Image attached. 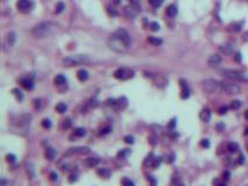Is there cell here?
<instances>
[{
	"mask_svg": "<svg viewBox=\"0 0 248 186\" xmlns=\"http://www.w3.org/2000/svg\"><path fill=\"white\" fill-rule=\"evenodd\" d=\"M90 57L88 55H71L63 59V63L66 66H76V65H83L90 63Z\"/></svg>",
	"mask_w": 248,
	"mask_h": 186,
	"instance_id": "obj_3",
	"label": "cell"
},
{
	"mask_svg": "<svg viewBox=\"0 0 248 186\" xmlns=\"http://www.w3.org/2000/svg\"><path fill=\"white\" fill-rule=\"evenodd\" d=\"M150 29H151L153 32H157V30L160 29V25H158L157 22H151V23H150Z\"/></svg>",
	"mask_w": 248,
	"mask_h": 186,
	"instance_id": "obj_37",
	"label": "cell"
},
{
	"mask_svg": "<svg viewBox=\"0 0 248 186\" xmlns=\"http://www.w3.org/2000/svg\"><path fill=\"white\" fill-rule=\"evenodd\" d=\"M6 158H7V162H10V163H14L15 162V156L14 155H7L6 156Z\"/></svg>",
	"mask_w": 248,
	"mask_h": 186,
	"instance_id": "obj_43",
	"label": "cell"
},
{
	"mask_svg": "<svg viewBox=\"0 0 248 186\" xmlns=\"http://www.w3.org/2000/svg\"><path fill=\"white\" fill-rule=\"evenodd\" d=\"M44 155H46V158H47V159L53 161V159L55 158V156H56V150H55L54 148H47Z\"/></svg>",
	"mask_w": 248,
	"mask_h": 186,
	"instance_id": "obj_20",
	"label": "cell"
},
{
	"mask_svg": "<svg viewBox=\"0 0 248 186\" xmlns=\"http://www.w3.org/2000/svg\"><path fill=\"white\" fill-rule=\"evenodd\" d=\"M178 186H184V185H178Z\"/></svg>",
	"mask_w": 248,
	"mask_h": 186,
	"instance_id": "obj_58",
	"label": "cell"
},
{
	"mask_svg": "<svg viewBox=\"0 0 248 186\" xmlns=\"http://www.w3.org/2000/svg\"><path fill=\"white\" fill-rule=\"evenodd\" d=\"M90 152V149L88 147H75L70 148L66 151V155H86Z\"/></svg>",
	"mask_w": 248,
	"mask_h": 186,
	"instance_id": "obj_9",
	"label": "cell"
},
{
	"mask_svg": "<svg viewBox=\"0 0 248 186\" xmlns=\"http://www.w3.org/2000/svg\"><path fill=\"white\" fill-rule=\"evenodd\" d=\"M245 119H246V120H248V110L245 112Z\"/></svg>",
	"mask_w": 248,
	"mask_h": 186,
	"instance_id": "obj_52",
	"label": "cell"
},
{
	"mask_svg": "<svg viewBox=\"0 0 248 186\" xmlns=\"http://www.w3.org/2000/svg\"><path fill=\"white\" fill-rule=\"evenodd\" d=\"M160 164H161V158H160V157H156V158H154V161H153V163H151V167H153V169H157V167L160 166Z\"/></svg>",
	"mask_w": 248,
	"mask_h": 186,
	"instance_id": "obj_32",
	"label": "cell"
},
{
	"mask_svg": "<svg viewBox=\"0 0 248 186\" xmlns=\"http://www.w3.org/2000/svg\"><path fill=\"white\" fill-rule=\"evenodd\" d=\"M133 76H134L133 71L124 69V68H120V69H118V70L114 71V77L117 79H127V78H132Z\"/></svg>",
	"mask_w": 248,
	"mask_h": 186,
	"instance_id": "obj_7",
	"label": "cell"
},
{
	"mask_svg": "<svg viewBox=\"0 0 248 186\" xmlns=\"http://www.w3.org/2000/svg\"><path fill=\"white\" fill-rule=\"evenodd\" d=\"M200 145H202L203 148H205V149H207V148L210 147V141H209L207 138H203V140L200 141Z\"/></svg>",
	"mask_w": 248,
	"mask_h": 186,
	"instance_id": "obj_35",
	"label": "cell"
},
{
	"mask_svg": "<svg viewBox=\"0 0 248 186\" xmlns=\"http://www.w3.org/2000/svg\"><path fill=\"white\" fill-rule=\"evenodd\" d=\"M227 111H228V107H227V106H222V107H220V108H219L218 113H219L220 115H224V114H226V113H227Z\"/></svg>",
	"mask_w": 248,
	"mask_h": 186,
	"instance_id": "obj_40",
	"label": "cell"
},
{
	"mask_svg": "<svg viewBox=\"0 0 248 186\" xmlns=\"http://www.w3.org/2000/svg\"><path fill=\"white\" fill-rule=\"evenodd\" d=\"M148 180L151 183V186H156V180L153 178V176H148Z\"/></svg>",
	"mask_w": 248,
	"mask_h": 186,
	"instance_id": "obj_47",
	"label": "cell"
},
{
	"mask_svg": "<svg viewBox=\"0 0 248 186\" xmlns=\"http://www.w3.org/2000/svg\"><path fill=\"white\" fill-rule=\"evenodd\" d=\"M148 42L150 43V44H153V45H160V44H162V40L161 39H158V37H155V36H149L148 37Z\"/></svg>",
	"mask_w": 248,
	"mask_h": 186,
	"instance_id": "obj_23",
	"label": "cell"
},
{
	"mask_svg": "<svg viewBox=\"0 0 248 186\" xmlns=\"http://www.w3.org/2000/svg\"><path fill=\"white\" fill-rule=\"evenodd\" d=\"M203 88L207 93H220V92H222L221 81H217L216 79H205V80H203Z\"/></svg>",
	"mask_w": 248,
	"mask_h": 186,
	"instance_id": "obj_4",
	"label": "cell"
},
{
	"mask_svg": "<svg viewBox=\"0 0 248 186\" xmlns=\"http://www.w3.org/2000/svg\"><path fill=\"white\" fill-rule=\"evenodd\" d=\"M17 8L21 12V13H27L30 11L32 8V4L29 0H19L17 3Z\"/></svg>",
	"mask_w": 248,
	"mask_h": 186,
	"instance_id": "obj_10",
	"label": "cell"
},
{
	"mask_svg": "<svg viewBox=\"0 0 248 186\" xmlns=\"http://www.w3.org/2000/svg\"><path fill=\"white\" fill-rule=\"evenodd\" d=\"M221 74L228 79H233V80H248V78L240 71L236 70H229V69H224L221 70Z\"/></svg>",
	"mask_w": 248,
	"mask_h": 186,
	"instance_id": "obj_5",
	"label": "cell"
},
{
	"mask_svg": "<svg viewBox=\"0 0 248 186\" xmlns=\"http://www.w3.org/2000/svg\"><path fill=\"white\" fill-rule=\"evenodd\" d=\"M63 127H64L65 129H68V128H70V127H71V121H70V119L64 120V122H63Z\"/></svg>",
	"mask_w": 248,
	"mask_h": 186,
	"instance_id": "obj_42",
	"label": "cell"
},
{
	"mask_svg": "<svg viewBox=\"0 0 248 186\" xmlns=\"http://www.w3.org/2000/svg\"><path fill=\"white\" fill-rule=\"evenodd\" d=\"M153 79H154V83H155V85H156V86H160V87H163V86H165V84L168 83L167 78H165V77H163L162 74H155V76L153 77Z\"/></svg>",
	"mask_w": 248,
	"mask_h": 186,
	"instance_id": "obj_13",
	"label": "cell"
},
{
	"mask_svg": "<svg viewBox=\"0 0 248 186\" xmlns=\"http://www.w3.org/2000/svg\"><path fill=\"white\" fill-rule=\"evenodd\" d=\"M15 40H17V35L15 33H8L5 37V41H4V50L7 51L8 49H11L14 43H15Z\"/></svg>",
	"mask_w": 248,
	"mask_h": 186,
	"instance_id": "obj_8",
	"label": "cell"
},
{
	"mask_svg": "<svg viewBox=\"0 0 248 186\" xmlns=\"http://www.w3.org/2000/svg\"><path fill=\"white\" fill-rule=\"evenodd\" d=\"M242 26H243V21H240V22H233V23L228 25L227 29H228V32L238 33V32H240V30H241Z\"/></svg>",
	"mask_w": 248,
	"mask_h": 186,
	"instance_id": "obj_14",
	"label": "cell"
},
{
	"mask_svg": "<svg viewBox=\"0 0 248 186\" xmlns=\"http://www.w3.org/2000/svg\"><path fill=\"white\" fill-rule=\"evenodd\" d=\"M54 83H55V85H64L65 83H66V78L63 76V74H58V76H56L55 77V79H54Z\"/></svg>",
	"mask_w": 248,
	"mask_h": 186,
	"instance_id": "obj_21",
	"label": "cell"
},
{
	"mask_svg": "<svg viewBox=\"0 0 248 186\" xmlns=\"http://www.w3.org/2000/svg\"><path fill=\"white\" fill-rule=\"evenodd\" d=\"M66 108H68V106L64 104V103H58L56 106H55V110H56V112H58V113H64L65 111H66Z\"/></svg>",
	"mask_w": 248,
	"mask_h": 186,
	"instance_id": "obj_25",
	"label": "cell"
},
{
	"mask_svg": "<svg viewBox=\"0 0 248 186\" xmlns=\"http://www.w3.org/2000/svg\"><path fill=\"white\" fill-rule=\"evenodd\" d=\"M222 178H224L225 180H228V179H229V172H228V171H225L224 174H222Z\"/></svg>",
	"mask_w": 248,
	"mask_h": 186,
	"instance_id": "obj_48",
	"label": "cell"
},
{
	"mask_svg": "<svg viewBox=\"0 0 248 186\" xmlns=\"http://www.w3.org/2000/svg\"><path fill=\"white\" fill-rule=\"evenodd\" d=\"M122 186H134V183L128 178H124L122 179Z\"/></svg>",
	"mask_w": 248,
	"mask_h": 186,
	"instance_id": "obj_33",
	"label": "cell"
},
{
	"mask_svg": "<svg viewBox=\"0 0 248 186\" xmlns=\"http://www.w3.org/2000/svg\"><path fill=\"white\" fill-rule=\"evenodd\" d=\"M221 87H222V92L227 93V94H239L240 93V87L233 83L221 81Z\"/></svg>",
	"mask_w": 248,
	"mask_h": 186,
	"instance_id": "obj_6",
	"label": "cell"
},
{
	"mask_svg": "<svg viewBox=\"0 0 248 186\" xmlns=\"http://www.w3.org/2000/svg\"><path fill=\"white\" fill-rule=\"evenodd\" d=\"M227 149H228L229 152H236L239 150V144L235 143V142H229L227 144Z\"/></svg>",
	"mask_w": 248,
	"mask_h": 186,
	"instance_id": "obj_26",
	"label": "cell"
},
{
	"mask_svg": "<svg viewBox=\"0 0 248 186\" xmlns=\"http://www.w3.org/2000/svg\"><path fill=\"white\" fill-rule=\"evenodd\" d=\"M12 93L17 97V99L19 100V101H21L22 99H23V94H22V92L20 91V90H18V88H13L12 90Z\"/></svg>",
	"mask_w": 248,
	"mask_h": 186,
	"instance_id": "obj_28",
	"label": "cell"
},
{
	"mask_svg": "<svg viewBox=\"0 0 248 186\" xmlns=\"http://www.w3.org/2000/svg\"><path fill=\"white\" fill-rule=\"evenodd\" d=\"M242 40H243L245 42H248V32H246V33L242 35Z\"/></svg>",
	"mask_w": 248,
	"mask_h": 186,
	"instance_id": "obj_50",
	"label": "cell"
},
{
	"mask_svg": "<svg viewBox=\"0 0 248 186\" xmlns=\"http://www.w3.org/2000/svg\"><path fill=\"white\" fill-rule=\"evenodd\" d=\"M5 184H6V180H5V179H3V180H1V185H3V186H5Z\"/></svg>",
	"mask_w": 248,
	"mask_h": 186,
	"instance_id": "obj_54",
	"label": "cell"
},
{
	"mask_svg": "<svg viewBox=\"0 0 248 186\" xmlns=\"http://www.w3.org/2000/svg\"><path fill=\"white\" fill-rule=\"evenodd\" d=\"M77 78H78V80H80V81H85V80H88V78H89V72H88L86 70H84V69H82V70H79V71L77 72Z\"/></svg>",
	"mask_w": 248,
	"mask_h": 186,
	"instance_id": "obj_18",
	"label": "cell"
},
{
	"mask_svg": "<svg viewBox=\"0 0 248 186\" xmlns=\"http://www.w3.org/2000/svg\"><path fill=\"white\" fill-rule=\"evenodd\" d=\"M73 135L77 137H84L86 135V130L84 128H76L73 130Z\"/></svg>",
	"mask_w": 248,
	"mask_h": 186,
	"instance_id": "obj_22",
	"label": "cell"
},
{
	"mask_svg": "<svg viewBox=\"0 0 248 186\" xmlns=\"http://www.w3.org/2000/svg\"><path fill=\"white\" fill-rule=\"evenodd\" d=\"M175 125H176V120H175V119H173V120H171V122L169 123V127H170V128H173V127H175Z\"/></svg>",
	"mask_w": 248,
	"mask_h": 186,
	"instance_id": "obj_51",
	"label": "cell"
},
{
	"mask_svg": "<svg viewBox=\"0 0 248 186\" xmlns=\"http://www.w3.org/2000/svg\"><path fill=\"white\" fill-rule=\"evenodd\" d=\"M220 63H221V57L219 55H211L209 61H207V64L211 68H217Z\"/></svg>",
	"mask_w": 248,
	"mask_h": 186,
	"instance_id": "obj_12",
	"label": "cell"
},
{
	"mask_svg": "<svg viewBox=\"0 0 248 186\" xmlns=\"http://www.w3.org/2000/svg\"><path fill=\"white\" fill-rule=\"evenodd\" d=\"M217 186H226V184H224V183H221V184H218Z\"/></svg>",
	"mask_w": 248,
	"mask_h": 186,
	"instance_id": "obj_56",
	"label": "cell"
},
{
	"mask_svg": "<svg viewBox=\"0 0 248 186\" xmlns=\"http://www.w3.org/2000/svg\"><path fill=\"white\" fill-rule=\"evenodd\" d=\"M21 85L23 86V88H26V90H28V91H30V90L34 88V83H33V80L29 79V78L21 79Z\"/></svg>",
	"mask_w": 248,
	"mask_h": 186,
	"instance_id": "obj_17",
	"label": "cell"
},
{
	"mask_svg": "<svg viewBox=\"0 0 248 186\" xmlns=\"http://www.w3.org/2000/svg\"><path fill=\"white\" fill-rule=\"evenodd\" d=\"M97 173L100 176V177H104V178H108L110 176H111V172L107 170V169H99L98 171H97Z\"/></svg>",
	"mask_w": 248,
	"mask_h": 186,
	"instance_id": "obj_27",
	"label": "cell"
},
{
	"mask_svg": "<svg viewBox=\"0 0 248 186\" xmlns=\"http://www.w3.org/2000/svg\"><path fill=\"white\" fill-rule=\"evenodd\" d=\"M176 14H177V6L174 4L169 5L167 7V15L170 18H174V17H176Z\"/></svg>",
	"mask_w": 248,
	"mask_h": 186,
	"instance_id": "obj_19",
	"label": "cell"
},
{
	"mask_svg": "<svg viewBox=\"0 0 248 186\" xmlns=\"http://www.w3.org/2000/svg\"><path fill=\"white\" fill-rule=\"evenodd\" d=\"M245 135H248V127H247L246 130H245Z\"/></svg>",
	"mask_w": 248,
	"mask_h": 186,
	"instance_id": "obj_55",
	"label": "cell"
},
{
	"mask_svg": "<svg viewBox=\"0 0 248 186\" xmlns=\"http://www.w3.org/2000/svg\"><path fill=\"white\" fill-rule=\"evenodd\" d=\"M59 30V26L54 23V22H41L37 23L36 26L33 27L32 29V35L35 39H46L55 35Z\"/></svg>",
	"mask_w": 248,
	"mask_h": 186,
	"instance_id": "obj_2",
	"label": "cell"
},
{
	"mask_svg": "<svg viewBox=\"0 0 248 186\" xmlns=\"http://www.w3.org/2000/svg\"><path fill=\"white\" fill-rule=\"evenodd\" d=\"M49 179H50L51 181H56V180L58 179L57 173H56V172H50V173H49Z\"/></svg>",
	"mask_w": 248,
	"mask_h": 186,
	"instance_id": "obj_39",
	"label": "cell"
},
{
	"mask_svg": "<svg viewBox=\"0 0 248 186\" xmlns=\"http://www.w3.org/2000/svg\"><path fill=\"white\" fill-rule=\"evenodd\" d=\"M125 142H126V143H128V144H133V143H134V138H133V136H131V135L125 136Z\"/></svg>",
	"mask_w": 248,
	"mask_h": 186,
	"instance_id": "obj_41",
	"label": "cell"
},
{
	"mask_svg": "<svg viewBox=\"0 0 248 186\" xmlns=\"http://www.w3.org/2000/svg\"><path fill=\"white\" fill-rule=\"evenodd\" d=\"M180 83H181V86H182L181 98H182V99H188V98L190 97V90H189V86H188L187 81H185V80H183V79H181V80H180Z\"/></svg>",
	"mask_w": 248,
	"mask_h": 186,
	"instance_id": "obj_11",
	"label": "cell"
},
{
	"mask_svg": "<svg viewBox=\"0 0 248 186\" xmlns=\"http://www.w3.org/2000/svg\"><path fill=\"white\" fill-rule=\"evenodd\" d=\"M235 61H236V62H240V61H241V54H240V52H236V54H235Z\"/></svg>",
	"mask_w": 248,
	"mask_h": 186,
	"instance_id": "obj_49",
	"label": "cell"
},
{
	"mask_svg": "<svg viewBox=\"0 0 248 186\" xmlns=\"http://www.w3.org/2000/svg\"><path fill=\"white\" fill-rule=\"evenodd\" d=\"M232 110H239L240 107H241V101H239V100H233L232 103H231V106H229Z\"/></svg>",
	"mask_w": 248,
	"mask_h": 186,
	"instance_id": "obj_30",
	"label": "cell"
},
{
	"mask_svg": "<svg viewBox=\"0 0 248 186\" xmlns=\"http://www.w3.org/2000/svg\"><path fill=\"white\" fill-rule=\"evenodd\" d=\"M163 1H164V0H149V4L153 7H160L163 4Z\"/></svg>",
	"mask_w": 248,
	"mask_h": 186,
	"instance_id": "obj_29",
	"label": "cell"
},
{
	"mask_svg": "<svg viewBox=\"0 0 248 186\" xmlns=\"http://www.w3.org/2000/svg\"><path fill=\"white\" fill-rule=\"evenodd\" d=\"M42 127L46 128V129L51 128V122H50V120H49V119H43V120H42Z\"/></svg>",
	"mask_w": 248,
	"mask_h": 186,
	"instance_id": "obj_31",
	"label": "cell"
},
{
	"mask_svg": "<svg viewBox=\"0 0 248 186\" xmlns=\"http://www.w3.org/2000/svg\"><path fill=\"white\" fill-rule=\"evenodd\" d=\"M199 118L203 122H209L211 119V111L209 108H203L200 114H199Z\"/></svg>",
	"mask_w": 248,
	"mask_h": 186,
	"instance_id": "obj_15",
	"label": "cell"
},
{
	"mask_svg": "<svg viewBox=\"0 0 248 186\" xmlns=\"http://www.w3.org/2000/svg\"><path fill=\"white\" fill-rule=\"evenodd\" d=\"M64 7H65V6H64V4H63V3H58V4L56 5V11H55V12H56L57 14H59V13L64 10Z\"/></svg>",
	"mask_w": 248,
	"mask_h": 186,
	"instance_id": "obj_34",
	"label": "cell"
},
{
	"mask_svg": "<svg viewBox=\"0 0 248 186\" xmlns=\"http://www.w3.org/2000/svg\"><path fill=\"white\" fill-rule=\"evenodd\" d=\"M77 178H78V176H77V173H72V174H70V178H69V181H70V183H73V181H76V180H77Z\"/></svg>",
	"mask_w": 248,
	"mask_h": 186,
	"instance_id": "obj_44",
	"label": "cell"
},
{
	"mask_svg": "<svg viewBox=\"0 0 248 186\" xmlns=\"http://www.w3.org/2000/svg\"><path fill=\"white\" fill-rule=\"evenodd\" d=\"M111 130H112V128H111L110 126H107V127H104V128L102 129V132H100V134H102V135H106V134H108V133H111Z\"/></svg>",
	"mask_w": 248,
	"mask_h": 186,
	"instance_id": "obj_38",
	"label": "cell"
},
{
	"mask_svg": "<svg viewBox=\"0 0 248 186\" xmlns=\"http://www.w3.org/2000/svg\"><path fill=\"white\" fill-rule=\"evenodd\" d=\"M34 106H35V108H40V106H41V100H40V99H35V100H34Z\"/></svg>",
	"mask_w": 248,
	"mask_h": 186,
	"instance_id": "obj_46",
	"label": "cell"
},
{
	"mask_svg": "<svg viewBox=\"0 0 248 186\" xmlns=\"http://www.w3.org/2000/svg\"><path fill=\"white\" fill-rule=\"evenodd\" d=\"M132 43V37L127 30L120 28L115 30L108 39V47L115 52H125Z\"/></svg>",
	"mask_w": 248,
	"mask_h": 186,
	"instance_id": "obj_1",
	"label": "cell"
},
{
	"mask_svg": "<svg viewBox=\"0 0 248 186\" xmlns=\"http://www.w3.org/2000/svg\"><path fill=\"white\" fill-rule=\"evenodd\" d=\"M140 1H141V0H129L131 5L134 6V7H136L137 10H140Z\"/></svg>",
	"mask_w": 248,
	"mask_h": 186,
	"instance_id": "obj_36",
	"label": "cell"
},
{
	"mask_svg": "<svg viewBox=\"0 0 248 186\" xmlns=\"http://www.w3.org/2000/svg\"><path fill=\"white\" fill-rule=\"evenodd\" d=\"M99 162H100V161H99V158L93 156V157H89V158H86L84 163H85V165H86V166H89V167H95V166H97V165L99 164Z\"/></svg>",
	"mask_w": 248,
	"mask_h": 186,
	"instance_id": "obj_16",
	"label": "cell"
},
{
	"mask_svg": "<svg viewBox=\"0 0 248 186\" xmlns=\"http://www.w3.org/2000/svg\"><path fill=\"white\" fill-rule=\"evenodd\" d=\"M247 151H248V144H247Z\"/></svg>",
	"mask_w": 248,
	"mask_h": 186,
	"instance_id": "obj_57",
	"label": "cell"
},
{
	"mask_svg": "<svg viewBox=\"0 0 248 186\" xmlns=\"http://www.w3.org/2000/svg\"><path fill=\"white\" fill-rule=\"evenodd\" d=\"M120 3H121V0H114V4H117V5L120 4Z\"/></svg>",
	"mask_w": 248,
	"mask_h": 186,
	"instance_id": "obj_53",
	"label": "cell"
},
{
	"mask_svg": "<svg viewBox=\"0 0 248 186\" xmlns=\"http://www.w3.org/2000/svg\"><path fill=\"white\" fill-rule=\"evenodd\" d=\"M220 51H222L224 54H231L233 51V45L232 44H224L221 47H219Z\"/></svg>",
	"mask_w": 248,
	"mask_h": 186,
	"instance_id": "obj_24",
	"label": "cell"
},
{
	"mask_svg": "<svg viewBox=\"0 0 248 186\" xmlns=\"http://www.w3.org/2000/svg\"><path fill=\"white\" fill-rule=\"evenodd\" d=\"M239 165H241V164H243L245 163V156L243 155H240L239 156V158H238V162H236Z\"/></svg>",
	"mask_w": 248,
	"mask_h": 186,
	"instance_id": "obj_45",
	"label": "cell"
}]
</instances>
